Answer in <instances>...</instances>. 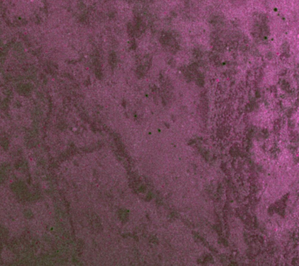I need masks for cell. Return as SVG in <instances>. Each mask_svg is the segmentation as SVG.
Returning <instances> with one entry per match:
<instances>
[{
  "label": "cell",
  "instance_id": "1",
  "mask_svg": "<svg viewBox=\"0 0 299 266\" xmlns=\"http://www.w3.org/2000/svg\"><path fill=\"white\" fill-rule=\"evenodd\" d=\"M8 168V167H7V166H4L0 168V180L4 179V178H5L7 174Z\"/></svg>",
  "mask_w": 299,
  "mask_h": 266
}]
</instances>
